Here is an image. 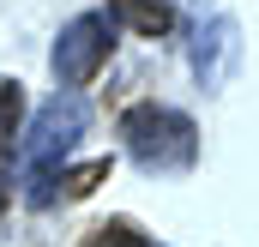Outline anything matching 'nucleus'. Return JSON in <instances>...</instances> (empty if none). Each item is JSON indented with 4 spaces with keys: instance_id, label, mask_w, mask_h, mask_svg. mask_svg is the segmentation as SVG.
<instances>
[{
    "instance_id": "obj_1",
    "label": "nucleus",
    "mask_w": 259,
    "mask_h": 247,
    "mask_svg": "<svg viewBox=\"0 0 259 247\" xmlns=\"http://www.w3.org/2000/svg\"><path fill=\"white\" fill-rule=\"evenodd\" d=\"M78 133H84V103L66 91V97H55V103H42V115H36V127L18 139V169H24V199L30 205H49L55 199V169H61V157L78 145Z\"/></svg>"
},
{
    "instance_id": "obj_8",
    "label": "nucleus",
    "mask_w": 259,
    "mask_h": 247,
    "mask_svg": "<svg viewBox=\"0 0 259 247\" xmlns=\"http://www.w3.org/2000/svg\"><path fill=\"white\" fill-rule=\"evenodd\" d=\"M91 247H151V235H139L133 223H103L91 235Z\"/></svg>"
},
{
    "instance_id": "obj_5",
    "label": "nucleus",
    "mask_w": 259,
    "mask_h": 247,
    "mask_svg": "<svg viewBox=\"0 0 259 247\" xmlns=\"http://www.w3.org/2000/svg\"><path fill=\"white\" fill-rule=\"evenodd\" d=\"M109 12L133 24L139 36H163L169 24H175V12H169V0H109Z\"/></svg>"
},
{
    "instance_id": "obj_6",
    "label": "nucleus",
    "mask_w": 259,
    "mask_h": 247,
    "mask_svg": "<svg viewBox=\"0 0 259 247\" xmlns=\"http://www.w3.org/2000/svg\"><path fill=\"white\" fill-rule=\"evenodd\" d=\"M18 121H24V91L18 78H0V157L18 151Z\"/></svg>"
},
{
    "instance_id": "obj_7",
    "label": "nucleus",
    "mask_w": 259,
    "mask_h": 247,
    "mask_svg": "<svg viewBox=\"0 0 259 247\" xmlns=\"http://www.w3.org/2000/svg\"><path fill=\"white\" fill-rule=\"evenodd\" d=\"M109 175V157H97V163H84V169H72V175H61V193L66 199H84V193H97V181Z\"/></svg>"
},
{
    "instance_id": "obj_2",
    "label": "nucleus",
    "mask_w": 259,
    "mask_h": 247,
    "mask_svg": "<svg viewBox=\"0 0 259 247\" xmlns=\"http://www.w3.org/2000/svg\"><path fill=\"white\" fill-rule=\"evenodd\" d=\"M121 139L127 151L151 169V175H175V169H193L199 157V127L181 109H163V103H139L121 115Z\"/></svg>"
},
{
    "instance_id": "obj_4",
    "label": "nucleus",
    "mask_w": 259,
    "mask_h": 247,
    "mask_svg": "<svg viewBox=\"0 0 259 247\" xmlns=\"http://www.w3.org/2000/svg\"><path fill=\"white\" fill-rule=\"evenodd\" d=\"M229 55H235V24H229V18H217V24H211V36L199 30V43H193V72L205 78V85H217V78H223V66H229Z\"/></svg>"
},
{
    "instance_id": "obj_9",
    "label": "nucleus",
    "mask_w": 259,
    "mask_h": 247,
    "mask_svg": "<svg viewBox=\"0 0 259 247\" xmlns=\"http://www.w3.org/2000/svg\"><path fill=\"white\" fill-rule=\"evenodd\" d=\"M12 205V157H0V211Z\"/></svg>"
},
{
    "instance_id": "obj_3",
    "label": "nucleus",
    "mask_w": 259,
    "mask_h": 247,
    "mask_svg": "<svg viewBox=\"0 0 259 247\" xmlns=\"http://www.w3.org/2000/svg\"><path fill=\"white\" fill-rule=\"evenodd\" d=\"M109 49H115V24L97 18V12H84V18H72V24L61 30V43H55L49 66H55V78H61L66 91H78V85H91V78L103 72Z\"/></svg>"
}]
</instances>
